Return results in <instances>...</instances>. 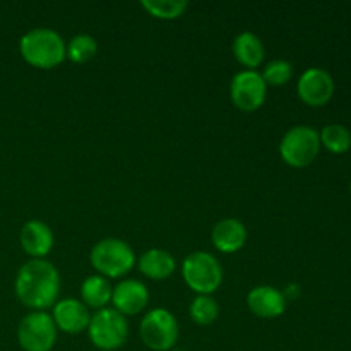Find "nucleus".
Masks as SVG:
<instances>
[{
  "instance_id": "14",
  "label": "nucleus",
  "mask_w": 351,
  "mask_h": 351,
  "mask_svg": "<svg viewBox=\"0 0 351 351\" xmlns=\"http://www.w3.org/2000/svg\"><path fill=\"white\" fill-rule=\"evenodd\" d=\"M19 242L31 259H45L53 249V230L41 219H29L21 228Z\"/></svg>"
},
{
  "instance_id": "16",
  "label": "nucleus",
  "mask_w": 351,
  "mask_h": 351,
  "mask_svg": "<svg viewBox=\"0 0 351 351\" xmlns=\"http://www.w3.org/2000/svg\"><path fill=\"white\" fill-rule=\"evenodd\" d=\"M232 50L237 62L243 65L247 71H256L263 64L264 57H266L264 43L252 31H242L240 34H237V38L233 40Z\"/></svg>"
},
{
  "instance_id": "9",
  "label": "nucleus",
  "mask_w": 351,
  "mask_h": 351,
  "mask_svg": "<svg viewBox=\"0 0 351 351\" xmlns=\"http://www.w3.org/2000/svg\"><path fill=\"white\" fill-rule=\"evenodd\" d=\"M267 96V84L257 71L237 72L230 82V98L242 112H256L264 105Z\"/></svg>"
},
{
  "instance_id": "7",
  "label": "nucleus",
  "mask_w": 351,
  "mask_h": 351,
  "mask_svg": "<svg viewBox=\"0 0 351 351\" xmlns=\"http://www.w3.org/2000/svg\"><path fill=\"white\" fill-rule=\"evenodd\" d=\"M139 335L144 345L153 351H168L178 341V321L167 308H151L143 315Z\"/></svg>"
},
{
  "instance_id": "23",
  "label": "nucleus",
  "mask_w": 351,
  "mask_h": 351,
  "mask_svg": "<svg viewBox=\"0 0 351 351\" xmlns=\"http://www.w3.org/2000/svg\"><path fill=\"white\" fill-rule=\"evenodd\" d=\"M261 75H263L267 88L269 86H274V88L285 86L293 77V65L288 60H285V58H274V60L267 62L264 71L261 72Z\"/></svg>"
},
{
  "instance_id": "1",
  "label": "nucleus",
  "mask_w": 351,
  "mask_h": 351,
  "mask_svg": "<svg viewBox=\"0 0 351 351\" xmlns=\"http://www.w3.org/2000/svg\"><path fill=\"white\" fill-rule=\"evenodd\" d=\"M14 288L24 307L47 312L58 302L60 274L50 261L29 259L17 271Z\"/></svg>"
},
{
  "instance_id": "13",
  "label": "nucleus",
  "mask_w": 351,
  "mask_h": 351,
  "mask_svg": "<svg viewBox=\"0 0 351 351\" xmlns=\"http://www.w3.org/2000/svg\"><path fill=\"white\" fill-rule=\"evenodd\" d=\"M247 307L256 317L278 319L287 311V295L271 285H259L247 295Z\"/></svg>"
},
{
  "instance_id": "15",
  "label": "nucleus",
  "mask_w": 351,
  "mask_h": 351,
  "mask_svg": "<svg viewBox=\"0 0 351 351\" xmlns=\"http://www.w3.org/2000/svg\"><path fill=\"white\" fill-rule=\"evenodd\" d=\"M211 242L216 250L223 254H235L243 249L247 242V228L240 219L223 218L213 226Z\"/></svg>"
},
{
  "instance_id": "3",
  "label": "nucleus",
  "mask_w": 351,
  "mask_h": 351,
  "mask_svg": "<svg viewBox=\"0 0 351 351\" xmlns=\"http://www.w3.org/2000/svg\"><path fill=\"white\" fill-rule=\"evenodd\" d=\"M91 266L106 280L123 278L137 266V256L132 247L120 239H103L95 243L89 254Z\"/></svg>"
},
{
  "instance_id": "2",
  "label": "nucleus",
  "mask_w": 351,
  "mask_h": 351,
  "mask_svg": "<svg viewBox=\"0 0 351 351\" xmlns=\"http://www.w3.org/2000/svg\"><path fill=\"white\" fill-rule=\"evenodd\" d=\"M65 40L51 27H33L23 34L19 51L36 69H53L67 58Z\"/></svg>"
},
{
  "instance_id": "21",
  "label": "nucleus",
  "mask_w": 351,
  "mask_h": 351,
  "mask_svg": "<svg viewBox=\"0 0 351 351\" xmlns=\"http://www.w3.org/2000/svg\"><path fill=\"white\" fill-rule=\"evenodd\" d=\"M189 315L197 326H211L219 317V305L211 295H195L189 307Z\"/></svg>"
},
{
  "instance_id": "17",
  "label": "nucleus",
  "mask_w": 351,
  "mask_h": 351,
  "mask_svg": "<svg viewBox=\"0 0 351 351\" xmlns=\"http://www.w3.org/2000/svg\"><path fill=\"white\" fill-rule=\"evenodd\" d=\"M137 267L149 280L163 281L175 273L177 261L168 250L149 249L137 259Z\"/></svg>"
},
{
  "instance_id": "24",
  "label": "nucleus",
  "mask_w": 351,
  "mask_h": 351,
  "mask_svg": "<svg viewBox=\"0 0 351 351\" xmlns=\"http://www.w3.org/2000/svg\"><path fill=\"white\" fill-rule=\"evenodd\" d=\"M350 192H351V180H350Z\"/></svg>"
},
{
  "instance_id": "20",
  "label": "nucleus",
  "mask_w": 351,
  "mask_h": 351,
  "mask_svg": "<svg viewBox=\"0 0 351 351\" xmlns=\"http://www.w3.org/2000/svg\"><path fill=\"white\" fill-rule=\"evenodd\" d=\"M98 51V43L91 34H75L65 45V55L74 64H86V62L93 60Z\"/></svg>"
},
{
  "instance_id": "5",
  "label": "nucleus",
  "mask_w": 351,
  "mask_h": 351,
  "mask_svg": "<svg viewBox=\"0 0 351 351\" xmlns=\"http://www.w3.org/2000/svg\"><path fill=\"white\" fill-rule=\"evenodd\" d=\"M86 332L95 348L101 351H115L127 343L129 321L125 315L117 312L113 307H106L96 311L91 315Z\"/></svg>"
},
{
  "instance_id": "6",
  "label": "nucleus",
  "mask_w": 351,
  "mask_h": 351,
  "mask_svg": "<svg viewBox=\"0 0 351 351\" xmlns=\"http://www.w3.org/2000/svg\"><path fill=\"white\" fill-rule=\"evenodd\" d=\"M319 132L311 125H295L281 137L280 156L288 167L305 168L314 163L321 151Z\"/></svg>"
},
{
  "instance_id": "12",
  "label": "nucleus",
  "mask_w": 351,
  "mask_h": 351,
  "mask_svg": "<svg viewBox=\"0 0 351 351\" xmlns=\"http://www.w3.org/2000/svg\"><path fill=\"white\" fill-rule=\"evenodd\" d=\"M50 315L58 331L65 335H81L88 329L93 314L77 298H62L51 307Z\"/></svg>"
},
{
  "instance_id": "18",
  "label": "nucleus",
  "mask_w": 351,
  "mask_h": 351,
  "mask_svg": "<svg viewBox=\"0 0 351 351\" xmlns=\"http://www.w3.org/2000/svg\"><path fill=\"white\" fill-rule=\"evenodd\" d=\"M112 291L113 287L110 285V280L99 274H91L81 285V302L89 311H101L112 304Z\"/></svg>"
},
{
  "instance_id": "10",
  "label": "nucleus",
  "mask_w": 351,
  "mask_h": 351,
  "mask_svg": "<svg viewBox=\"0 0 351 351\" xmlns=\"http://www.w3.org/2000/svg\"><path fill=\"white\" fill-rule=\"evenodd\" d=\"M297 95L305 105L324 106L335 95V79L322 67L307 69L298 77Z\"/></svg>"
},
{
  "instance_id": "11",
  "label": "nucleus",
  "mask_w": 351,
  "mask_h": 351,
  "mask_svg": "<svg viewBox=\"0 0 351 351\" xmlns=\"http://www.w3.org/2000/svg\"><path fill=\"white\" fill-rule=\"evenodd\" d=\"M147 304H149V290L143 281L125 278L113 287L112 307L125 317L143 314L147 308Z\"/></svg>"
},
{
  "instance_id": "22",
  "label": "nucleus",
  "mask_w": 351,
  "mask_h": 351,
  "mask_svg": "<svg viewBox=\"0 0 351 351\" xmlns=\"http://www.w3.org/2000/svg\"><path fill=\"white\" fill-rule=\"evenodd\" d=\"M143 9L156 19L171 21L180 17L189 7L187 0H143Z\"/></svg>"
},
{
  "instance_id": "4",
  "label": "nucleus",
  "mask_w": 351,
  "mask_h": 351,
  "mask_svg": "<svg viewBox=\"0 0 351 351\" xmlns=\"http://www.w3.org/2000/svg\"><path fill=\"white\" fill-rule=\"evenodd\" d=\"M182 278L195 295H213L223 283V267L211 252L197 250L182 263Z\"/></svg>"
},
{
  "instance_id": "8",
  "label": "nucleus",
  "mask_w": 351,
  "mask_h": 351,
  "mask_svg": "<svg viewBox=\"0 0 351 351\" xmlns=\"http://www.w3.org/2000/svg\"><path fill=\"white\" fill-rule=\"evenodd\" d=\"M57 326L45 311L29 312L17 328V343L24 351H51L57 343Z\"/></svg>"
},
{
  "instance_id": "19",
  "label": "nucleus",
  "mask_w": 351,
  "mask_h": 351,
  "mask_svg": "<svg viewBox=\"0 0 351 351\" xmlns=\"http://www.w3.org/2000/svg\"><path fill=\"white\" fill-rule=\"evenodd\" d=\"M321 146H324L329 153L343 154L351 147V132L348 127L341 123H329L319 132Z\"/></svg>"
}]
</instances>
